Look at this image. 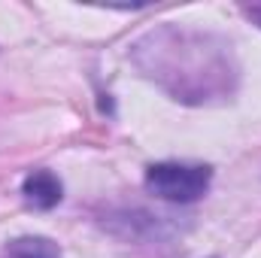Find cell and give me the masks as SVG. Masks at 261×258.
<instances>
[{"label":"cell","instance_id":"obj_4","mask_svg":"<svg viewBox=\"0 0 261 258\" xmlns=\"http://www.w3.org/2000/svg\"><path fill=\"white\" fill-rule=\"evenodd\" d=\"M240 12H243L252 24H258V28H261V3H243V6H240Z\"/></svg>","mask_w":261,"mask_h":258},{"label":"cell","instance_id":"obj_1","mask_svg":"<svg viewBox=\"0 0 261 258\" xmlns=\"http://www.w3.org/2000/svg\"><path fill=\"white\" fill-rule=\"evenodd\" d=\"M213 170L203 164H179V161H161L146 170V189L173 203H192L210 189Z\"/></svg>","mask_w":261,"mask_h":258},{"label":"cell","instance_id":"obj_2","mask_svg":"<svg viewBox=\"0 0 261 258\" xmlns=\"http://www.w3.org/2000/svg\"><path fill=\"white\" fill-rule=\"evenodd\" d=\"M21 194L31 207L37 210H52L61 200V179L52 170H34L24 176L21 183Z\"/></svg>","mask_w":261,"mask_h":258},{"label":"cell","instance_id":"obj_3","mask_svg":"<svg viewBox=\"0 0 261 258\" xmlns=\"http://www.w3.org/2000/svg\"><path fill=\"white\" fill-rule=\"evenodd\" d=\"M0 258H61V249L46 237H18Z\"/></svg>","mask_w":261,"mask_h":258}]
</instances>
